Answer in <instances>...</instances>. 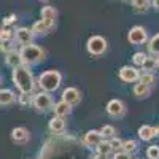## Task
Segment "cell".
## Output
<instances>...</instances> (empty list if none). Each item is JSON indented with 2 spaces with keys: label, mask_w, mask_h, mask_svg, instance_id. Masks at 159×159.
Listing matches in <instances>:
<instances>
[{
  "label": "cell",
  "mask_w": 159,
  "mask_h": 159,
  "mask_svg": "<svg viewBox=\"0 0 159 159\" xmlns=\"http://www.w3.org/2000/svg\"><path fill=\"white\" fill-rule=\"evenodd\" d=\"M62 99L67 100L72 105H76V103H80V100H81V92H80L76 88H73V86L65 88L62 91Z\"/></svg>",
  "instance_id": "7c38bea8"
},
{
  "label": "cell",
  "mask_w": 159,
  "mask_h": 159,
  "mask_svg": "<svg viewBox=\"0 0 159 159\" xmlns=\"http://www.w3.org/2000/svg\"><path fill=\"white\" fill-rule=\"evenodd\" d=\"M96 151L99 153V154H105V156H110L115 150H113V147H111V143H110V140H102L97 147H96Z\"/></svg>",
  "instance_id": "7402d4cb"
},
{
  "label": "cell",
  "mask_w": 159,
  "mask_h": 159,
  "mask_svg": "<svg viewBox=\"0 0 159 159\" xmlns=\"http://www.w3.org/2000/svg\"><path fill=\"white\" fill-rule=\"evenodd\" d=\"M34 107L40 113H46V111L54 108V102H52L51 92H46V91L37 92V94L34 96Z\"/></svg>",
  "instance_id": "5b68a950"
},
{
  "label": "cell",
  "mask_w": 159,
  "mask_h": 159,
  "mask_svg": "<svg viewBox=\"0 0 159 159\" xmlns=\"http://www.w3.org/2000/svg\"><path fill=\"white\" fill-rule=\"evenodd\" d=\"M61 83H62V75L57 70H46V72H43L42 75H40L38 80H37L38 88L42 91H46V92L57 91L61 88Z\"/></svg>",
  "instance_id": "3957f363"
},
{
  "label": "cell",
  "mask_w": 159,
  "mask_h": 159,
  "mask_svg": "<svg viewBox=\"0 0 159 159\" xmlns=\"http://www.w3.org/2000/svg\"><path fill=\"white\" fill-rule=\"evenodd\" d=\"M151 2L150 0H132V7H134L135 13H145L150 8Z\"/></svg>",
  "instance_id": "d4e9b609"
},
{
  "label": "cell",
  "mask_w": 159,
  "mask_h": 159,
  "mask_svg": "<svg viewBox=\"0 0 159 159\" xmlns=\"http://www.w3.org/2000/svg\"><path fill=\"white\" fill-rule=\"evenodd\" d=\"M107 113L111 118H123L126 115V105L119 99H111L107 103Z\"/></svg>",
  "instance_id": "ba28073f"
},
{
  "label": "cell",
  "mask_w": 159,
  "mask_h": 159,
  "mask_svg": "<svg viewBox=\"0 0 159 159\" xmlns=\"http://www.w3.org/2000/svg\"><path fill=\"white\" fill-rule=\"evenodd\" d=\"M148 51H150V54H154V56H159V34L153 35L150 40H148Z\"/></svg>",
  "instance_id": "cb8c5ba5"
},
{
  "label": "cell",
  "mask_w": 159,
  "mask_h": 159,
  "mask_svg": "<svg viewBox=\"0 0 159 159\" xmlns=\"http://www.w3.org/2000/svg\"><path fill=\"white\" fill-rule=\"evenodd\" d=\"M150 94H151V88H150V86L143 84V83H140V81L134 86V96H135V97L145 99V97H150Z\"/></svg>",
  "instance_id": "ffe728a7"
},
{
  "label": "cell",
  "mask_w": 159,
  "mask_h": 159,
  "mask_svg": "<svg viewBox=\"0 0 159 159\" xmlns=\"http://www.w3.org/2000/svg\"><path fill=\"white\" fill-rule=\"evenodd\" d=\"M130 2H132V0H130Z\"/></svg>",
  "instance_id": "60d3db41"
},
{
  "label": "cell",
  "mask_w": 159,
  "mask_h": 159,
  "mask_svg": "<svg viewBox=\"0 0 159 159\" xmlns=\"http://www.w3.org/2000/svg\"><path fill=\"white\" fill-rule=\"evenodd\" d=\"M147 159H159V147L157 145H151L147 148Z\"/></svg>",
  "instance_id": "4dcf8cb0"
},
{
  "label": "cell",
  "mask_w": 159,
  "mask_h": 159,
  "mask_svg": "<svg viewBox=\"0 0 159 159\" xmlns=\"http://www.w3.org/2000/svg\"><path fill=\"white\" fill-rule=\"evenodd\" d=\"M140 70L137 69V65H123L118 72V76L124 83H135L140 80Z\"/></svg>",
  "instance_id": "52a82bcc"
},
{
  "label": "cell",
  "mask_w": 159,
  "mask_h": 159,
  "mask_svg": "<svg viewBox=\"0 0 159 159\" xmlns=\"http://www.w3.org/2000/svg\"><path fill=\"white\" fill-rule=\"evenodd\" d=\"M127 40H129V43L130 45H145V43H148V34L147 30H145V27H142V25H134L129 34H127Z\"/></svg>",
  "instance_id": "8992f818"
},
{
  "label": "cell",
  "mask_w": 159,
  "mask_h": 159,
  "mask_svg": "<svg viewBox=\"0 0 159 159\" xmlns=\"http://www.w3.org/2000/svg\"><path fill=\"white\" fill-rule=\"evenodd\" d=\"M43 2H46V0H43Z\"/></svg>",
  "instance_id": "ab89813d"
},
{
  "label": "cell",
  "mask_w": 159,
  "mask_h": 159,
  "mask_svg": "<svg viewBox=\"0 0 159 159\" xmlns=\"http://www.w3.org/2000/svg\"><path fill=\"white\" fill-rule=\"evenodd\" d=\"M156 135H157V137H159V126H157V127H156Z\"/></svg>",
  "instance_id": "74e56055"
},
{
  "label": "cell",
  "mask_w": 159,
  "mask_h": 159,
  "mask_svg": "<svg viewBox=\"0 0 159 159\" xmlns=\"http://www.w3.org/2000/svg\"><path fill=\"white\" fill-rule=\"evenodd\" d=\"M100 132H102L103 139H107V140H110V139H113V137L116 135V129H115L113 126H110V124L102 126V127H100Z\"/></svg>",
  "instance_id": "f546056e"
},
{
  "label": "cell",
  "mask_w": 159,
  "mask_h": 159,
  "mask_svg": "<svg viewBox=\"0 0 159 159\" xmlns=\"http://www.w3.org/2000/svg\"><path fill=\"white\" fill-rule=\"evenodd\" d=\"M48 129L52 132V134H62V132L65 130V121H64V118L62 116H52L49 119V123H48Z\"/></svg>",
  "instance_id": "9a60e30c"
},
{
  "label": "cell",
  "mask_w": 159,
  "mask_h": 159,
  "mask_svg": "<svg viewBox=\"0 0 159 159\" xmlns=\"http://www.w3.org/2000/svg\"><path fill=\"white\" fill-rule=\"evenodd\" d=\"M107 157H108V156H105V154H99V153H97V154H96L94 157H92V159H107Z\"/></svg>",
  "instance_id": "8d00e7d4"
},
{
  "label": "cell",
  "mask_w": 159,
  "mask_h": 159,
  "mask_svg": "<svg viewBox=\"0 0 159 159\" xmlns=\"http://www.w3.org/2000/svg\"><path fill=\"white\" fill-rule=\"evenodd\" d=\"M40 16H42V19H46V21H51V22H54L56 18H57V10L54 7H43L42 11H40Z\"/></svg>",
  "instance_id": "d6986e66"
},
{
  "label": "cell",
  "mask_w": 159,
  "mask_h": 159,
  "mask_svg": "<svg viewBox=\"0 0 159 159\" xmlns=\"http://www.w3.org/2000/svg\"><path fill=\"white\" fill-rule=\"evenodd\" d=\"M0 49H2V52H10L15 49V40H5V42H2V45H0Z\"/></svg>",
  "instance_id": "1f68e13d"
},
{
  "label": "cell",
  "mask_w": 159,
  "mask_h": 159,
  "mask_svg": "<svg viewBox=\"0 0 159 159\" xmlns=\"http://www.w3.org/2000/svg\"><path fill=\"white\" fill-rule=\"evenodd\" d=\"M72 107H73L72 103H69L67 100L61 99L57 103H54V108H52V111H54L56 116H62V118H65V116H69V115L72 113Z\"/></svg>",
  "instance_id": "5bb4252c"
},
{
  "label": "cell",
  "mask_w": 159,
  "mask_h": 159,
  "mask_svg": "<svg viewBox=\"0 0 159 159\" xmlns=\"http://www.w3.org/2000/svg\"><path fill=\"white\" fill-rule=\"evenodd\" d=\"M107 48H108V43L102 35H91L86 42V51L89 52L91 56H103L107 52Z\"/></svg>",
  "instance_id": "277c9868"
},
{
  "label": "cell",
  "mask_w": 159,
  "mask_h": 159,
  "mask_svg": "<svg viewBox=\"0 0 159 159\" xmlns=\"http://www.w3.org/2000/svg\"><path fill=\"white\" fill-rule=\"evenodd\" d=\"M157 62H159V56H157Z\"/></svg>",
  "instance_id": "f35d334b"
},
{
  "label": "cell",
  "mask_w": 159,
  "mask_h": 159,
  "mask_svg": "<svg viewBox=\"0 0 159 159\" xmlns=\"http://www.w3.org/2000/svg\"><path fill=\"white\" fill-rule=\"evenodd\" d=\"M15 102H16L15 91H11V89H2L0 91V103H2V107H8V105H13Z\"/></svg>",
  "instance_id": "ac0fdd59"
},
{
  "label": "cell",
  "mask_w": 159,
  "mask_h": 159,
  "mask_svg": "<svg viewBox=\"0 0 159 159\" xmlns=\"http://www.w3.org/2000/svg\"><path fill=\"white\" fill-rule=\"evenodd\" d=\"M5 62H7L8 67H11V69H15V67H18V65H22L24 64L22 62V57H21V52L16 51V49L7 52V54H5Z\"/></svg>",
  "instance_id": "e0dca14e"
},
{
  "label": "cell",
  "mask_w": 159,
  "mask_h": 159,
  "mask_svg": "<svg viewBox=\"0 0 159 159\" xmlns=\"http://www.w3.org/2000/svg\"><path fill=\"white\" fill-rule=\"evenodd\" d=\"M156 67H159V62H157V56H154V54H148V57H147V61L143 62V65H142V70L143 72H153V70H156Z\"/></svg>",
  "instance_id": "44dd1931"
},
{
  "label": "cell",
  "mask_w": 159,
  "mask_h": 159,
  "mask_svg": "<svg viewBox=\"0 0 159 159\" xmlns=\"http://www.w3.org/2000/svg\"><path fill=\"white\" fill-rule=\"evenodd\" d=\"M151 5H153V8L159 10V0H151Z\"/></svg>",
  "instance_id": "d590c367"
},
{
  "label": "cell",
  "mask_w": 159,
  "mask_h": 159,
  "mask_svg": "<svg viewBox=\"0 0 159 159\" xmlns=\"http://www.w3.org/2000/svg\"><path fill=\"white\" fill-rule=\"evenodd\" d=\"M110 143H111V147H113V150H115V151H119V150H123V145H124V140L115 135L113 139H110Z\"/></svg>",
  "instance_id": "d6a6232c"
},
{
  "label": "cell",
  "mask_w": 159,
  "mask_h": 159,
  "mask_svg": "<svg viewBox=\"0 0 159 159\" xmlns=\"http://www.w3.org/2000/svg\"><path fill=\"white\" fill-rule=\"evenodd\" d=\"M148 54L147 52H143V51H137L134 52V56H132V62H134V65H137V67H142L143 62L147 61Z\"/></svg>",
  "instance_id": "f1b7e54d"
},
{
  "label": "cell",
  "mask_w": 159,
  "mask_h": 159,
  "mask_svg": "<svg viewBox=\"0 0 159 159\" xmlns=\"http://www.w3.org/2000/svg\"><path fill=\"white\" fill-rule=\"evenodd\" d=\"M111 159H130V154L126 153V151H123V150H119V151H115L113 153Z\"/></svg>",
  "instance_id": "836d02e7"
},
{
  "label": "cell",
  "mask_w": 159,
  "mask_h": 159,
  "mask_svg": "<svg viewBox=\"0 0 159 159\" xmlns=\"http://www.w3.org/2000/svg\"><path fill=\"white\" fill-rule=\"evenodd\" d=\"M34 30L32 27H18L16 29V43H19L21 46H25V45H32L34 43Z\"/></svg>",
  "instance_id": "9c48e42d"
},
{
  "label": "cell",
  "mask_w": 159,
  "mask_h": 159,
  "mask_svg": "<svg viewBox=\"0 0 159 159\" xmlns=\"http://www.w3.org/2000/svg\"><path fill=\"white\" fill-rule=\"evenodd\" d=\"M123 151L129 153V154H134L139 151V143L135 140H124V145H123Z\"/></svg>",
  "instance_id": "83f0119b"
},
{
  "label": "cell",
  "mask_w": 159,
  "mask_h": 159,
  "mask_svg": "<svg viewBox=\"0 0 159 159\" xmlns=\"http://www.w3.org/2000/svg\"><path fill=\"white\" fill-rule=\"evenodd\" d=\"M139 81L151 88V86L156 84V76L153 75V72H143V73L140 75V80H139Z\"/></svg>",
  "instance_id": "484cf974"
},
{
  "label": "cell",
  "mask_w": 159,
  "mask_h": 159,
  "mask_svg": "<svg viewBox=\"0 0 159 159\" xmlns=\"http://www.w3.org/2000/svg\"><path fill=\"white\" fill-rule=\"evenodd\" d=\"M102 140H105V139H103V135H102L100 129H99V130H97V129L88 130L86 134L83 135V145H86V147H89V148H96Z\"/></svg>",
  "instance_id": "30bf717a"
},
{
  "label": "cell",
  "mask_w": 159,
  "mask_h": 159,
  "mask_svg": "<svg viewBox=\"0 0 159 159\" xmlns=\"http://www.w3.org/2000/svg\"><path fill=\"white\" fill-rule=\"evenodd\" d=\"M5 40H16V30L3 25L2 30H0V42H5Z\"/></svg>",
  "instance_id": "4316f807"
},
{
  "label": "cell",
  "mask_w": 159,
  "mask_h": 159,
  "mask_svg": "<svg viewBox=\"0 0 159 159\" xmlns=\"http://www.w3.org/2000/svg\"><path fill=\"white\" fill-rule=\"evenodd\" d=\"M137 134H139L140 140L150 142V140H153V139L156 137V127H153V126H150V124H143V126L139 127Z\"/></svg>",
  "instance_id": "2e32d148"
},
{
  "label": "cell",
  "mask_w": 159,
  "mask_h": 159,
  "mask_svg": "<svg viewBox=\"0 0 159 159\" xmlns=\"http://www.w3.org/2000/svg\"><path fill=\"white\" fill-rule=\"evenodd\" d=\"M16 21H18V16L16 15H10V16H7L3 19V25H5V27H10V25H13Z\"/></svg>",
  "instance_id": "e575fe53"
},
{
  "label": "cell",
  "mask_w": 159,
  "mask_h": 159,
  "mask_svg": "<svg viewBox=\"0 0 159 159\" xmlns=\"http://www.w3.org/2000/svg\"><path fill=\"white\" fill-rule=\"evenodd\" d=\"M21 52V57H22V62L25 65H29V67H32V65H37L40 62H43L45 57H46V51L38 46V45H25V46H21L19 49Z\"/></svg>",
  "instance_id": "7a4b0ae2"
},
{
  "label": "cell",
  "mask_w": 159,
  "mask_h": 159,
  "mask_svg": "<svg viewBox=\"0 0 159 159\" xmlns=\"http://www.w3.org/2000/svg\"><path fill=\"white\" fill-rule=\"evenodd\" d=\"M52 27H54V22L46 21V19H40V21L34 22L32 30H34V34H35V35H46Z\"/></svg>",
  "instance_id": "4fadbf2b"
},
{
  "label": "cell",
  "mask_w": 159,
  "mask_h": 159,
  "mask_svg": "<svg viewBox=\"0 0 159 159\" xmlns=\"http://www.w3.org/2000/svg\"><path fill=\"white\" fill-rule=\"evenodd\" d=\"M34 92H19L18 96V102L21 107H30L34 105Z\"/></svg>",
  "instance_id": "603a6c76"
},
{
  "label": "cell",
  "mask_w": 159,
  "mask_h": 159,
  "mask_svg": "<svg viewBox=\"0 0 159 159\" xmlns=\"http://www.w3.org/2000/svg\"><path fill=\"white\" fill-rule=\"evenodd\" d=\"M30 139V134L25 127H15L11 130V140L18 145H25Z\"/></svg>",
  "instance_id": "8fae6325"
},
{
  "label": "cell",
  "mask_w": 159,
  "mask_h": 159,
  "mask_svg": "<svg viewBox=\"0 0 159 159\" xmlns=\"http://www.w3.org/2000/svg\"><path fill=\"white\" fill-rule=\"evenodd\" d=\"M11 80H13V84L18 88L19 92H34L37 81L32 75V70L29 65H18V67L13 69L11 72Z\"/></svg>",
  "instance_id": "6da1fadb"
}]
</instances>
